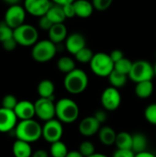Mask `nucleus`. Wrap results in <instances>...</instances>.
<instances>
[{"instance_id": "nucleus-1", "label": "nucleus", "mask_w": 156, "mask_h": 157, "mask_svg": "<svg viewBox=\"0 0 156 157\" xmlns=\"http://www.w3.org/2000/svg\"><path fill=\"white\" fill-rule=\"evenodd\" d=\"M14 133L17 140L31 144L42 137V126L33 119L19 121L14 130Z\"/></svg>"}, {"instance_id": "nucleus-2", "label": "nucleus", "mask_w": 156, "mask_h": 157, "mask_svg": "<svg viewBox=\"0 0 156 157\" xmlns=\"http://www.w3.org/2000/svg\"><path fill=\"white\" fill-rule=\"evenodd\" d=\"M88 76L86 73L79 68H75L72 72L65 75L63 79V86L67 92L73 95L83 93L88 86Z\"/></svg>"}, {"instance_id": "nucleus-3", "label": "nucleus", "mask_w": 156, "mask_h": 157, "mask_svg": "<svg viewBox=\"0 0 156 157\" xmlns=\"http://www.w3.org/2000/svg\"><path fill=\"white\" fill-rule=\"evenodd\" d=\"M56 118L62 123H74L79 117V107L77 103L68 98H63L55 103Z\"/></svg>"}, {"instance_id": "nucleus-4", "label": "nucleus", "mask_w": 156, "mask_h": 157, "mask_svg": "<svg viewBox=\"0 0 156 157\" xmlns=\"http://www.w3.org/2000/svg\"><path fill=\"white\" fill-rule=\"evenodd\" d=\"M57 52L56 44L51 40H38L31 50V57L38 63H47L54 58Z\"/></svg>"}, {"instance_id": "nucleus-5", "label": "nucleus", "mask_w": 156, "mask_h": 157, "mask_svg": "<svg viewBox=\"0 0 156 157\" xmlns=\"http://www.w3.org/2000/svg\"><path fill=\"white\" fill-rule=\"evenodd\" d=\"M91 71L99 77H108L114 70V62L109 53L97 52L89 63Z\"/></svg>"}, {"instance_id": "nucleus-6", "label": "nucleus", "mask_w": 156, "mask_h": 157, "mask_svg": "<svg viewBox=\"0 0 156 157\" xmlns=\"http://www.w3.org/2000/svg\"><path fill=\"white\" fill-rule=\"evenodd\" d=\"M13 37L17 45L23 47H32L39 40V32L34 26L24 23L14 29Z\"/></svg>"}, {"instance_id": "nucleus-7", "label": "nucleus", "mask_w": 156, "mask_h": 157, "mask_svg": "<svg viewBox=\"0 0 156 157\" xmlns=\"http://www.w3.org/2000/svg\"><path fill=\"white\" fill-rule=\"evenodd\" d=\"M154 77V64L145 60H138L133 62L129 78L134 83L143 81H151Z\"/></svg>"}, {"instance_id": "nucleus-8", "label": "nucleus", "mask_w": 156, "mask_h": 157, "mask_svg": "<svg viewBox=\"0 0 156 157\" xmlns=\"http://www.w3.org/2000/svg\"><path fill=\"white\" fill-rule=\"evenodd\" d=\"M34 105L36 116L40 120L43 121H48L56 117V109L53 99L39 98L35 101Z\"/></svg>"}, {"instance_id": "nucleus-9", "label": "nucleus", "mask_w": 156, "mask_h": 157, "mask_svg": "<svg viewBox=\"0 0 156 157\" xmlns=\"http://www.w3.org/2000/svg\"><path fill=\"white\" fill-rule=\"evenodd\" d=\"M63 134V123L58 119H52L51 121H45L42 126V138L50 144L61 141Z\"/></svg>"}, {"instance_id": "nucleus-10", "label": "nucleus", "mask_w": 156, "mask_h": 157, "mask_svg": "<svg viewBox=\"0 0 156 157\" xmlns=\"http://www.w3.org/2000/svg\"><path fill=\"white\" fill-rule=\"evenodd\" d=\"M27 11L24 6L17 5L9 6V7L6 10L4 16V21L10 26L13 29L21 26L25 23Z\"/></svg>"}, {"instance_id": "nucleus-11", "label": "nucleus", "mask_w": 156, "mask_h": 157, "mask_svg": "<svg viewBox=\"0 0 156 157\" xmlns=\"http://www.w3.org/2000/svg\"><path fill=\"white\" fill-rule=\"evenodd\" d=\"M100 101L105 110L114 111L118 109L121 104V95L118 88L110 86L103 90Z\"/></svg>"}, {"instance_id": "nucleus-12", "label": "nucleus", "mask_w": 156, "mask_h": 157, "mask_svg": "<svg viewBox=\"0 0 156 157\" xmlns=\"http://www.w3.org/2000/svg\"><path fill=\"white\" fill-rule=\"evenodd\" d=\"M51 5V0H24L23 6L29 15L40 17L47 14Z\"/></svg>"}, {"instance_id": "nucleus-13", "label": "nucleus", "mask_w": 156, "mask_h": 157, "mask_svg": "<svg viewBox=\"0 0 156 157\" xmlns=\"http://www.w3.org/2000/svg\"><path fill=\"white\" fill-rule=\"evenodd\" d=\"M17 117L14 110L0 108V132L9 133L14 132L17 124Z\"/></svg>"}, {"instance_id": "nucleus-14", "label": "nucleus", "mask_w": 156, "mask_h": 157, "mask_svg": "<svg viewBox=\"0 0 156 157\" xmlns=\"http://www.w3.org/2000/svg\"><path fill=\"white\" fill-rule=\"evenodd\" d=\"M101 125L102 124L94 116H88L79 122L78 131L80 134L85 137H92L98 133Z\"/></svg>"}, {"instance_id": "nucleus-15", "label": "nucleus", "mask_w": 156, "mask_h": 157, "mask_svg": "<svg viewBox=\"0 0 156 157\" xmlns=\"http://www.w3.org/2000/svg\"><path fill=\"white\" fill-rule=\"evenodd\" d=\"M85 47H86V40L81 33L74 32L67 36L65 40V48L71 54L75 55Z\"/></svg>"}, {"instance_id": "nucleus-16", "label": "nucleus", "mask_w": 156, "mask_h": 157, "mask_svg": "<svg viewBox=\"0 0 156 157\" xmlns=\"http://www.w3.org/2000/svg\"><path fill=\"white\" fill-rule=\"evenodd\" d=\"M14 111L19 121L31 120L36 116L35 105L29 100H20L17 102Z\"/></svg>"}, {"instance_id": "nucleus-17", "label": "nucleus", "mask_w": 156, "mask_h": 157, "mask_svg": "<svg viewBox=\"0 0 156 157\" xmlns=\"http://www.w3.org/2000/svg\"><path fill=\"white\" fill-rule=\"evenodd\" d=\"M49 40H51L53 43L58 44L63 42L67 38V28L64 23L53 24L52 27L48 31Z\"/></svg>"}, {"instance_id": "nucleus-18", "label": "nucleus", "mask_w": 156, "mask_h": 157, "mask_svg": "<svg viewBox=\"0 0 156 157\" xmlns=\"http://www.w3.org/2000/svg\"><path fill=\"white\" fill-rule=\"evenodd\" d=\"M75 16L80 18H87L91 17L95 8L92 2L88 0H75L74 2Z\"/></svg>"}, {"instance_id": "nucleus-19", "label": "nucleus", "mask_w": 156, "mask_h": 157, "mask_svg": "<svg viewBox=\"0 0 156 157\" xmlns=\"http://www.w3.org/2000/svg\"><path fill=\"white\" fill-rule=\"evenodd\" d=\"M98 138L102 144L106 146H111L115 144L116 138H117V132L114 131V129L110 126L105 125L101 126L99 132H98Z\"/></svg>"}, {"instance_id": "nucleus-20", "label": "nucleus", "mask_w": 156, "mask_h": 157, "mask_svg": "<svg viewBox=\"0 0 156 157\" xmlns=\"http://www.w3.org/2000/svg\"><path fill=\"white\" fill-rule=\"evenodd\" d=\"M12 153L15 157H31L33 152L29 143L17 139L12 145Z\"/></svg>"}, {"instance_id": "nucleus-21", "label": "nucleus", "mask_w": 156, "mask_h": 157, "mask_svg": "<svg viewBox=\"0 0 156 157\" xmlns=\"http://www.w3.org/2000/svg\"><path fill=\"white\" fill-rule=\"evenodd\" d=\"M38 94L40 98H54V91H55V86L53 82L50 79H43L41 80L37 87Z\"/></svg>"}, {"instance_id": "nucleus-22", "label": "nucleus", "mask_w": 156, "mask_h": 157, "mask_svg": "<svg viewBox=\"0 0 156 157\" xmlns=\"http://www.w3.org/2000/svg\"><path fill=\"white\" fill-rule=\"evenodd\" d=\"M154 83L151 81H143L136 83L135 86V94L139 98L145 99L150 98L154 93Z\"/></svg>"}, {"instance_id": "nucleus-23", "label": "nucleus", "mask_w": 156, "mask_h": 157, "mask_svg": "<svg viewBox=\"0 0 156 157\" xmlns=\"http://www.w3.org/2000/svg\"><path fill=\"white\" fill-rule=\"evenodd\" d=\"M46 16L51 19V21L53 24L63 23L64 20L66 19L63 6L56 5V4H53V3H52L51 6L50 7V9L48 10Z\"/></svg>"}, {"instance_id": "nucleus-24", "label": "nucleus", "mask_w": 156, "mask_h": 157, "mask_svg": "<svg viewBox=\"0 0 156 157\" xmlns=\"http://www.w3.org/2000/svg\"><path fill=\"white\" fill-rule=\"evenodd\" d=\"M148 140L147 137L142 132H136L132 134V147L131 150L135 153H142L147 151Z\"/></svg>"}, {"instance_id": "nucleus-25", "label": "nucleus", "mask_w": 156, "mask_h": 157, "mask_svg": "<svg viewBox=\"0 0 156 157\" xmlns=\"http://www.w3.org/2000/svg\"><path fill=\"white\" fill-rule=\"evenodd\" d=\"M117 149H126L131 150L132 147V134L127 132H120L117 133V138L115 142Z\"/></svg>"}, {"instance_id": "nucleus-26", "label": "nucleus", "mask_w": 156, "mask_h": 157, "mask_svg": "<svg viewBox=\"0 0 156 157\" xmlns=\"http://www.w3.org/2000/svg\"><path fill=\"white\" fill-rule=\"evenodd\" d=\"M108 82L110 86L119 89V88L123 87L127 84L129 76L113 70L112 73L108 76Z\"/></svg>"}, {"instance_id": "nucleus-27", "label": "nucleus", "mask_w": 156, "mask_h": 157, "mask_svg": "<svg viewBox=\"0 0 156 157\" xmlns=\"http://www.w3.org/2000/svg\"><path fill=\"white\" fill-rule=\"evenodd\" d=\"M57 68L59 71H61L62 73H64L66 75L76 68L75 62L71 57L63 56L57 61Z\"/></svg>"}, {"instance_id": "nucleus-28", "label": "nucleus", "mask_w": 156, "mask_h": 157, "mask_svg": "<svg viewBox=\"0 0 156 157\" xmlns=\"http://www.w3.org/2000/svg\"><path fill=\"white\" fill-rule=\"evenodd\" d=\"M68 152L69 151L66 144L62 141H58L53 144H51L50 155H51V157H66Z\"/></svg>"}, {"instance_id": "nucleus-29", "label": "nucleus", "mask_w": 156, "mask_h": 157, "mask_svg": "<svg viewBox=\"0 0 156 157\" xmlns=\"http://www.w3.org/2000/svg\"><path fill=\"white\" fill-rule=\"evenodd\" d=\"M132 64H133V62H131L129 58L124 57L121 60H120L114 63V70L129 76V74L132 67Z\"/></svg>"}, {"instance_id": "nucleus-30", "label": "nucleus", "mask_w": 156, "mask_h": 157, "mask_svg": "<svg viewBox=\"0 0 156 157\" xmlns=\"http://www.w3.org/2000/svg\"><path fill=\"white\" fill-rule=\"evenodd\" d=\"M94 52H92L91 49L87 48V47H85L83 48L82 50H80L75 55V59L77 62L81 63H89L94 56Z\"/></svg>"}, {"instance_id": "nucleus-31", "label": "nucleus", "mask_w": 156, "mask_h": 157, "mask_svg": "<svg viewBox=\"0 0 156 157\" xmlns=\"http://www.w3.org/2000/svg\"><path fill=\"white\" fill-rule=\"evenodd\" d=\"M14 29L8 26L4 20L0 21V42H4L9 39L13 38Z\"/></svg>"}, {"instance_id": "nucleus-32", "label": "nucleus", "mask_w": 156, "mask_h": 157, "mask_svg": "<svg viewBox=\"0 0 156 157\" xmlns=\"http://www.w3.org/2000/svg\"><path fill=\"white\" fill-rule=\"evenodd\" d=\"M78 151L84 155V157H89L96 154V147L92 142L84 141L80 144Z\"/></svg>"}, {"instance_id": "nucleus-33", "label": "nucleus", "mask_w": 156, "mask_h": 157, "mask_svg": "<svg viewBox=\"0 0 156 157\" xmlns=\"http://www.w3.org/2000/svg\"><path fill=\"white\" fill-rule=\"evenodd\" d=\"M144 118L150 124L156 126V103L150 104L145 108Z\"/></svg>"}, {"instance_id": "nucleus-34", "label": "nucleus", "mask_w": 156, "mask_h": 157, "mask_svg": "<svg viewBox=\"0 0 156 157\" xmlns=\"http://www.w3.org/2000/svg\"><path fill=\"white\" fill-rule=\"evenodd\" d=\"M17 102H18V100L17 99V98L14 95L8 94V95H6L2 98L1 107H3L5 109H8L14 110V109L16 108Z\"/></svg>"}, {"instance_id": "nucleus-35", "label": "nucleus", "mask_w": 156, "mask_h": 157, "mask_svg": "<svg viewBox=\"0 0 156 157\" xmlns=\"http://www.w3.org/2000/svg\"><path fill=\"white\" fill-rule=\"evenodd\" d=\"M94 8L97 11H105L110 7L113 0H92Z\"/></svg>"}, {"instance_id": "nucleus-36", "label": "nucleus", "mask_w": 156, "mask_h": 157, "mask_svg": "<svg viewBox=\"0 0 156 157\" xmlns=\"http://www.w3.org/2000/svg\"><path fill=\"white\" fill-rule=\"evenodd\" d=\"M39 18H40L39 19V27H40V29H42V30H45V31H49L50 29L53 25V23L51 21V19L46 15L39 17Z\"/></svg>"}, {"instance_id": "nucleus-37", "label": "nucleus", "mask_w": 156, "mask_h": 157, "mask_svg": "<svg viewBox=\"0 0 156 157\" xmlns=\"http://www.w3.org/2000/svg\"><path fill=\"white\" fill-rule=\"evenodd\" d=\"M112 157H135V153L132 150H126V149H117Z\"/></svg>"}, {"instance_id": "nucleus-38", "label": "nucleus", "mask_w": 156, "mask_h": 157, "mask_svg": "<svg viewBox=\"0 0 156 157\" xmlns=\"http://www.w3.org/2000/svg\"><path fill=\"white\" fill-rule=\"evenodd\" d=\"M63 11H64L66 18H72V17H76L75 16V10H74V3L63 6Z\"/></svg>"}, {"instance_id": "nucleus-39", "label": "nucleus", "mask_w": 156, "mask_h": 157, "mask_svg": "<svg viewBox=\"0 0 156 157\" xmlns=\"http://www.w3.org/2000/svg\"><path fill=\"white\" fill-rule=\"evenodd\" d=\"M2 46H3V48H4L6 51H7V52H12V51H14V50L16 49V47L17 46V41L15 40L14 37H13L12 39H9V40H6V41L2 42Z\"/></svg>"}, {"instance_id": "nucleus-40", "label": "nucleus", "mask_w": 156, "mask_h": 157, "mask_svg": "<svg viewBox=\"0 0 156 157\" xmlns=\"http://www.w3.org/2000/svg\"><path fill=\"white\" fill-rule=\"evenodd\" d=\"M109 56L112 59V61L114 62V63L116 62H118V61H120V60H121L122 58L125 57L123 52L121 50H119V49H115V50L111 51L110 53H109Z\"/></svg>"}, {"instance_id": "nucleus-41", "label": "nucleus", "mask_w": 156, "mask_h": 157, "mask_svg": "<svg viewBox=\"0 0 156 157\" xmlns=\"http://www.w3.org/2000/svg\"><path fill=\"white\" fill-rule=\"evenodd\" d=\"M93 116H94L101 124H103L104 122H106V121H107V119H108V115H107L106 111H105V110H102V109L97 110V111L94 113Z\"/></svg>"}, {"instance_id": "nucleus-42", "label": "nucleus", "mask_w": 156, "mask_h": 157, "mask_svg": "<svg viewBox=\"0 0 156 157\" xmlns=\"http://www.w3.org/2000/svg\"><path fill=\"white\" fill-rule=\"evenodd\" d=\"M31 157H49V154L44 149H38L32 153Z\"/></svg>"}, {"instance_id": "nucleus-43", "label": "nucleus", "mask_w": 156, "mask_h": 157, "mask_svg": "<svg viewBox=\"0 0 156 157\" xmlns=\"http://www.w3.org/2000/svg\"><path fill=\"white\" fill-rule=\"evenodd\" d=\"M75 0H51V2L53 4H56V5H59V6H65V5H68V4H72L74 3Z\"/></svg>"}, {"instance_id": "nucleus-44", "label": "nucleus", "mask_w": 156, "mask_h": 157, "mask_svg": "<svg viewBox=\"0 0 156 157\" xmlns=\"http://www.w3.org/2000/svg\"><path fill=\"white\" fill-rule=\"evenodd\" d=\"M135 157H156L153 153L149 152V151H144L142 153H138L135 154Z\"/></svg>"}, {"instance_id": "nucleus-45", "label": "nucleus", "mask_w": 156, "mask_h": 157, "mask_svg": "<svg viewBox=\"0 0 156 157\" xmlns=\"http://www.w3.org/2000/svg\"><path fill=\"white\" fill-rule=\"evenodd\" d=\"M66 157H84V155L77 150V151H69Z\"/></svg>"}, {"instance_id": "nucleus-46", "label": "nucleus", "mask_w": 156, "mask_h": 157, "mask_svg": "<svg viewBox=\"0 0 156 157\" xmlns=\"http://www.w3.org/2000/svg\"><path fill=\"white\" fill-rule=\"evenodd\" d=\"M5 3H6L7 5H9V6H12V5H17L19 2H20V0H3Z\"/></svg>"}, {"instance_id": "nucleus-47", "label": "nucleus", "mask_w": 156, "mask_h": 157, "mask_svg": "<svg viewBox=\"0 0 156 157\" xmlns=\"http://www.w3.org/2000/svg\"><path fill=\"white\" fill-rule=\"evenodd\" d=\"M89 157H108V156H107V155H103V154L96 153V154H94L93 155H91V156H89Z\"/></svg>"}, {"instance_id": "nucleus-48", "label": "nucleus", "mask_w": 156, "mask_h": 157, "mask_svg": "<svg viewBox=\"0 0 156 157\" xmlns=\"http://www.w3.org/2000/svg\"><path fill=\"white\" fill-rule=\"evenodd\" d=\"M154 76H156V63L154 64Z\"/></svg>"}]
</instances>
